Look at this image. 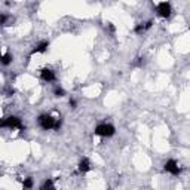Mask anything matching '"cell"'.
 <instances>
[{
	"instance_id": "1",
	"label": "cell",
	"mask_w": 190,
	"mask_h": 190,
	"mask_svg": "<svg viewBox=\"0 0 190 190\" xmlns=\"http://www.w3.org/2000/svg\"><path fill=\"white\" fill-rule=\"evenodd\" d=\"M116 129L113 125H107V123H102V125H98L95 128V135H100V137H111L115 135Z\"/></svg>"
},
{
	"instance_id": "2",
	"label": "cell",
	"mask_w": 190,
	"mask_h": 190,
	"mask_svg": "<svg viewBox=\"0 0 190 190\" xmlns=\"http://www.w3.org/2000/svg\"><path fill=\"white\" fill-rule=\"evenodd\" d=\"M39 123H40V126L43 129H54L55 119L49 115H42L40 117H39Z\"/></svg>"
},
{
	"instance_id": "3",
	"label": "cell",
	"mask_w": 190,
	"mask_h": 190,
	"mask_svg": "<svg viewBox=\"0 0 190 190\" xmlns=\"http://www.w3.org/2000/svg\"><path fill=\"white\" fill-rule=\"evenodd\" d=\"M5 128L22 129V123H21V119H20V117H16V116H11V117H6V119H5Z\"/></svg>"
},
{
	"instance_id": "4",
	"label": "cell",
	"mask_w": 190,
	"mask_h": 190,
	"mask_svg": "<svg viewBox=\"0 0 190 190\" xmlns=\"http://www.w3.org/2000/svg\"><path fill=\"white\" fill-rule=\"evenodd\" d=\"M171 12H172V9H171V5L168 2H162V3H159L157 5V14L163 16V18H170Z\"/></svg>"
},
{
	"instance_id": "5",
	"label": "cell",
	"mask_w": 190,
	"mask_h": 190,
	"mask_svg": "<svg viewBox=\"0 0 190 190\" xmlns=\"http://www.w3.org/2000/svg\"><path fill=\"white\" fill-rule=\"evenodd\" d=\"M165 171H168V172H171V174H174V175H178L180 174V168H178V163L175 162V161H168V162L165 163Z\"/></svg>"
},
{
	"instance_id": "6",
	"label": "cell",
	"mask_w": 190,
	"mask_h": 190,
	"mask_svg": "<svg viewBox=\"0 0 190 190\" xmlns=\"http://www.w3.org/2000/svg\"><path fill=\"white\" fill-rule=\"evenodd\" d=\"M40 77L45 82H54L55 80V73L51 68H43L40 71Z\"/></svg>"
},
{
	"instance_id": "7",
	"label": "cell",
	"mask_w": 190,
	"mask_h": 190,
	"mask_svg": "<svg viewBox=\"0 0 190 190\" xmlns=\"http://www.w3.org/2000/svg\"><path fill=\"white\" fill-rule=\"evenodd\" d=\"M89 170H91V163H89V159L83 157L80 162H79V171H80V172H88Z\"/></svg>"
},
{
	"instance_id": "8",
	"label": "cell",
	"mask_w": 190,
	"mask_h": 190,
	"mask_svg": "<svg viewBox=\"0 0 190 190\" xmlns=\"http://www.w3.org/2000/svg\"><path fill=\"white\" fill-rule=\"evenodd\" d=\"M48 46H49V43H48V42H42V43H39V45L31 51V54H36V52H45V51L48 49Z\"/></svg>"
},
{
	"instance_id": "9",
	"label": "cell",
	"mask_w": 190,
	"mask_h": 190,
	"mask_svg": "<svg viewBox=\"0 0 190 190\" xmlns=\"http://www.w3.org/2000/svg\"><path fill=\"white\" fill-rule=\"evenodd\" d=\"M40 190H57V189L54 187V181L52 180H46L45 183L42 184Z\"/></svg>"
},
{
	"instance_id": "10",
	"label": "cell",
	"mask_w": 190,
	"mask_h": 190,
	"mask_svg": "<svg viewBox=\"0 0 190 190\" xmlns=\"http://www.w3.org/2000/svg\"><path fill=\"white\" fill-rule=\"evenodd\" d=\"M0 62H2L3 66H9V64L12 62V55H11V54H5L3 57H2Z\"/></svg>"
},
{
	"instance_id": "11",
	"label": "cell",
	"mask_w": 190,
	"mask_h": 190,
	"mask_svg": "<svg viewBox=\"0 0 190 190\" xmlns=\"http://www.w3.org/2000/svg\"><path fill=\"white\" fill-rule=\"evenodd\" d=\"M22 184H24V189H31V187H33V178H31V177L25 178Z\"/></svg>"
},
{
	"instance_id": "12",
	"label": "cell",
	"mask_w": 190,
	"mask_h": 190,
	"mask_svg": "<svg viewBox=\"0 0 190 190\" xmlns=\"http://www.w3.org/2000/svg\"><path fill=\"white\" fill-rule=\"evenodd\" d=\"M7 20H9L7 15L0 14V24H2V25H9V24H7Z\"/></svg>"
},
{
	"instance_id": "13",
	"label": "cell",
	"mask_w": 190,
	"mask_h": 190,
	"mask_svg": "<svg viewBox=\"0 0 190 190\" xmlns=\"http://www.w3.org/2000/svg\"><path fill=\"white\" fill-rule=\"evenodd\" d=\"M55 95H57V97H64V95H66V91L62 88H57L55 89Z\"/></svg>"
},
{
	"instance_id": "14",
	"label": "cell",
	"mask_w": 190,
	"mask_h": 190,
	"mask_svg": "<svg viewBox=\"0 0 190 190\" xmlns=\"http://www.w3.org/2000/svg\"><path fill=\"white\" fill-rule=\"evenodd\" d=\"M142 31H144V25H142V24H138V25H137L135 27V33H142Z\"/></svg>"
},
{
	"instance_id": "15",
	"label": "cell",
	"mask_w": 190,
	"mask_h": 190,
	"mask_svg": "<svg viewBox=\"0 0 190 190\" xmlns=\"http://www.w3.org/2000/svg\"><path fill=\"white\" fill-rule=\"evenodd\" d=\"M60 128H61V119H58V120H55V126H54V129H55V131H60Z\"/></svg>"
},
{
	"instance_id": "16",
	"label": "cell",
	"mask_w": 190,
	"mask_h": 190,
	"mask_svg": "<svg viewBox=\"0 0 190 190\" xmlns=\"http://www.w3.org/2000/svg\"><path fill=\"white\" fill-rule=\"evenodd\" d=\"M142 64H144V58H137V62H135L137 67H141Z\"/></svg>"
},
{
	"instance_id": "17",
	"label": "cell",
	"mask_w": 190,
	"mask_h": 190,
	"mask_svg": "<svg viewBox=\"0 0 190 190\" xmlns=\"http://www.w3.org/2000/svg\"><path fill=\"white\" fill-rule=\"evenodd\" d=\"M152 25H153V21H149V22H146V25H144V30H149Z\"/></svg>"
},
{
	"instance_id": "18",
	"label": "cell",
	"mask_w": 190,
	"mask_h": 190,
	"mask_svg": "<svg viewBox=\"0 0 190 190\" xmlns=\"http://www.w3.org/2000/svg\"><path fill=\"white\" fill-rule=\"evenodd\" d=\"M109 30H110V33H115V31H116V27L113 25V24H109Z\"/></svg>"
},
{
	"instance_id": "19",
	"label": "cell",
	"mask_w": 190,
	"mask_h": 190,
	"mask_svg": "<svg viewBox=\"0 0 190 190\" xmlns=\"http://www.w3.org/2000/svg\"><path fill=\"white\" fill-rule=\"evenodd\" d=\"M70 106H71L73 109H76V101L75 100H70Z\"/></svg>"
},
{
	"instance_id": "20",
	"label": "cell",
	"mask_w": 190,
	"mask_h": 190,
	"mask_svg": "<svg viewBox=\"0 0 190 190\" xmlns=\"http://www.w3.org/2000/svg\"><path fill=\"white\" fill-rule=\"evenodd\" d=\"M0 128H5V119H0Z\"/></svg>"
},
{
	"instance_id": "21",
	"label": "cell",
	"mask_w": 190,
	"mask_h": 190,
	"mask_svg": "<svg viewBox=\"0 0 190 190\" xmlns=\"http://www.w3.org/2000/svg\"><path fill=\"white\" fill-rule=\"evenodd\" d=\"M2 57H3V55H2V54H0V60H2Z\"/></svg>"
}]
</instances>
